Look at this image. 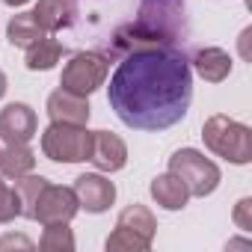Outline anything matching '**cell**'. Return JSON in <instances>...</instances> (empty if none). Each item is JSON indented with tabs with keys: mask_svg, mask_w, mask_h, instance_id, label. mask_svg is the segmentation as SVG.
Instances as JSON below:
<instances>
[{
	"mask_svg": "<svg viewBox=\"0 0 252 252\" xmlns=\"http://www.w3.org/2000/svg\"><path fill=\"white\" fill-rule=\"evenodd\" d=\"M107 98L113 113L134 131H166L187 116L193 98V68L172 48L125 54L110 77Z\"/></svg>",
	"mask_w": 252,
	"mask_h": 252,
	"instance_id": "1",
	"label": "cell"
},
{
	"mask_svg": "<svg viewBox=\"0 0 252 252\" xmlns=\"http://www.w3.org/2000/svg\"><path fill=\"white\" fill-rule=\"evenodd\" d=\"M184 39V0H143L137 21L125 24L113 36L116 54L149 48H172Z\"/></svg>",
	"mask_w": 252,
	"mask_h": 252,
	"instance_id": "2",
	"label": "cell"
},
{
	"mask_svg": "<svg viewBox=\"0 0 252 252\" xmlns=\"http://www.w3.org/2000/svg\"><path fill=\"white\" fill-rule=\"evenodd\" d=\"M202 140L217 158H225L228 163L243 166L252 160V131L222 113L211 116L202 125Z\"/></svg>",
	"mask_w": 252,
	"mask_h": 252,
	"instance_id": "3",
	"label": "cell"
},
{
	"mask_svg": "<svg viewBox=\"0 0 252 252\" xmlns=\"http://www.w3.org/2000/svg\"><path fill=\"white\" fill-rule=\"evenodd\" d=\"M95 134L86 131V125L51 122L42 134V152L54 163H83L92 158Z\"/></svg>",
	"mask_w": 252,
	"mask_h": 252,
	"instance_id": "4",
	"label": "cell"
},
{
	"mask_svg": "<svg viewBox=\"0 0 252 252\" xmlns=\"http://www.w3.org/2000/svg\"><path fill=\"white\" fill-rule=\"evenodd\" d=\"M169 172H175L181 178V184L187 187L190 196H211L220 187V169L214 160H208L202 152L196 149H181L169 158Z\"/></svg>",
	"mask_w": 252,
	"mask_h": 252,
	"instance_id": "5",
	"label": "cell"
},
{
	"mask_svg": "<svg viewBox=\"0 0 252 252\" xmlns=\"http://www.w3.org/2000/svg\"><path fill=\"white\" fill-rule=\"evenodd\" d=\"M107 71H110V63H107L104 54L80 51V54H74V57L65 63L63 77H60V86L68 89V92H74V95L89 98L98 86H104Z\"/></svg>",
	"mask_w": 252,
	"mask_h": 252,
	"instance_id": "6",
	"label": "cell"
},
{
	"mask_svg": "<svg viewBox=\"0 0 252 252\" xmlns=\"http://www.w3.org/2000/svg\"><path fill=\"white\" fill-rule=\"evenodd\" d=\"M77 211H80V202H77L74 190L48 181L45 190H42L39 199H36L33 220H39L42 225H51V222H71V217H74Z\"/></svg>",
	"mask_w": 252,
	"mask_h": 252,
	"instance_id": "7",
	"label": "cell"
},
{
	"mask_svg": "<svg viewBox=\"0 0 252 252\" xmlns=\"http://www.w3.org/2000/svg\"><path fill=\"white\" fill-rule=\"evenodd\" d=\"M74 196L80 202V208H86L89 214H104L113 202H116V187L110 178L98 175V172H86L74 178Z\"/></svg>",
	"mask_w": 252,
	"mask_h": 252,
	"instance_id": "8",
	"label": "cell"
},
{
	"mask_svg": "<svg viewBox=\"0 0 252 252\" xmlns=\"http://www.w3.org/2000/svg\"><path fill=\"white\" fill-rule=\"evenodd\" d=\"M36 110L30 104H6L0 110V140L6 143H30L36 137Z\"/></svg>",
	"mask_w": 252,
	"mask_h": 252,
	"instance_id": "9",
	"label": "cell"
},
{
	"mask_svg": "<svg viewBox=\"0 0 252 252\" xmlns=\"http://www.w3.org/2000/svg\"><path fill=\"white\" fill-rule=\"evenodd\" d=\"M101 172H119L128 163V146L122 137H116L113 131H95V143H92V158H89Z\"/></svg>",
	"mask_w": 252,
	"mask_h": 252,
	"instance_id": "10",
	"label": "cell"
},
{
	"mask_svg": "<svg viewBox=\"0 0 252 252\" xmlns=\"http://www.w3.org/2000/svg\"><path fill=\"white\" fill-rule=\"evenodd\" d=\"M30 15L45 33H60L77 21V3L74 0H39Z\"/></svg>",
	"mask_w": 252,
	"mask_h": 252,
	"instance_id": "11",
	"label": "cell"
},
{
	"mask_svg": "<svg viewBox=\"0 0 252 252\" xmlns=\"http://www.w3.org/2000/svg\"><path fill=\"white\" fill-rule=\"evenodd\" d=\"M48 116L51 122H68V125H86L89 122V101L83 95H74L68 89H57L48 95Z\"/></svg>",
	"mask_w": 252,
	"mask_h": 252,
	"instance_id": "12",
	"label": "cell"
},
{
	"mask_svg": "<svg viewBox=\"0 0 252 252\" xmlns=\"http://www.w3.org/2000/svg\"><path fill=\"white\" fill-rule=\"evenodd\" d=\"M193 68L208 83H222L231 74V57L222 48H199L193 57Z\"/></svg>",
	"mask_w": 252,
	"mask_h": 252,
	"instance_id": "13",
	"label": "cell"
},
{
	"mask_svg": "<svg viewBox=\"0 0 252 252\" xmlns=\"http://www.w3.org/2000/svg\"><path fill=\"white\" fill-rule=\"evenodd\" d=\"M152 196H155V202H158L160 208H166V211H181V208L187 205V199H190L187 187L181 184V178H178L175 172L158 175V178L152 181Z\"/></svg>",
	"mask_w": 252,
	"mask_h": 252,
	"instance_id": "14",
	"label": "cell"
},
{
	"mask_svg": "<svg viewBox=\"0 0 252 252\" xmlns=\"http://www.w3.org/2000/svg\"><path fill=\"white\" fill-rule=\"evenodd\" d=\"M33 166H36V155L30 152L27 143H6V149H0V172L6 178L30 175Z\"/></svg>",
	"mask_w": 252,
	"mask_h": 252,
	"instance_id": "15",
	"label": "cell"
},
{
	"mask_svg": "<svg viewBox=\"0 0 252 252\" xmlns=\"http://www.w3.org/2000/svg\"><path fill=\"white\" fill-rule=\"evenodd\" d=\"M116 225L128 228V231H134V234H140L146 240H155V231H158V220H155V214L146 205H128L119 214Z\"/></svg>",
	"mask_w": 252,
	"mask_h": 252,
	"instance_id": "16",
	"label": "cell"
},
{
	"mask_svg": "<svg viewBox=\"0 0 252 252\" xmlns=\"http://www.w3.org/2000/svg\"><path fill=\"white\" fill-rule=\"evenodd\" d=\"M63 57V45L57 39H51V33H45L39 42H33L27 48V68L30 71H48L60 63Z\"/></svg>",
	"mask_w": 252,
	"mask_h": 252,
	"instance_id": "17",
	"label": "cell"
},
{
	"mask_svg": "<svg viewBox=\"0 0 252 252\" xmlns=\"http://www.w3.org/2000/svg\"><path fill=\"white\" fill-rule=\"evenodd\" d=\"M45 36V30L33 21L30 12H21V15H12L9 27H6V39L15 45V48H30L33 42H39Z\"/></svg>",
	"mask_w": 252,
	"mask_h": 252,
	"instance_id": "18",
	"label": "cell"
},
{
	"mask_svg": "<svg viewBox=\"0 0 252 252\" xmlns=\"http://www.w3.org/2000/svg\"><path fill=\"white\" fill-rule=\"evenodd\" d=\"M45 184H48V178H42V175H21V178H15V190H18V199H21V217L33 220V208H36V199L45 190Z\"/></svg>",
	"mask_w": 252,
	"mask_h": 252,
	"instance_id": "19",
	"label": "cell"
},
{
	"mask_svg": "<svg viewBox=\"0 0 252 252\" xmlns=\"http://www.w3.org/2000/svg\"><path fill=\"white\" fill-rule=\"evenodd\" d=\"M39 249H45V252H71L74 249V234H71L68 222H51V225H45Z\"/></svg>",
	"mask_w": 252,
	"mask_h": 252,
	"instance_id": "20",
	"label": "cell"
},
{
	"mask_svg": "<svg viewBox=\"0 0 252 252\" xmlns=\"http://www.w3.org/2000/svg\"><path fill=\"white\" fill-rule=\"evenodd\" d=\"M104 246H107V252H146L152 246V240H146V237H140V234H134L128 228L116 225V231L107 237Z\"/></svg>",
	"mask_w": 252,
	"mask_h": 252,
	"instance_id": "21",
	"label": "cell"
},
{
	"mask_svg": "<svg viewBox=\"0 0 252 252\" xmlns=\"http://www.w3.org/2000/svg\"><path fill=\"white\" fill-rule=\"evenodd\" d=\"M15 217H21V199H18V190L9 187L3 178H0V225H3V222H12Z\"/></svg>",
	"mask_w": 252,
	"mask_h": 252,
	"instance_id": "22",
	"label": "cell"
},
{
	"mask_svg": "<svg viewBox=\"0 0 252 252\" xmlns=\"http://www.w3.org/2000/svg\"><path fill=\"white\" fill-rule=\"evenodd\" d=\"M234 225L240 231H252V199H240L234 208Z\"/></svg>",
	"mask_w": 252,
	"mask_h": 252,
	"instance_id": "23",
	"label": "cell"
},
{
	"mask_svg": "<svg viewBox=\"0 0 252 252\" xmlns=\"http://www.w3.org/2000/svg\"><path fill=\"white\" fill-rule=\"evenodd\" d=\"M12 246H21V249H33V243H30L27 237H21V234H6L3 240H0V252H6V249H12Z\"/></svg>",
	"mask_w": 252,
	"mask_h": 252,
	"instance_id": "24",
	"label": "cell"
},
{
	"mask_svg": "<svg viewBox=\"0 0 252 252\" xmlns=\"http://www.w3.org/2000/svg\"><path fill=\"white\" fill-rule=\"evenodd\" d=\"M3 92H6V74L0 71V98H3Z\"/></svg>",
	"mask_w": 252,
	"mask_h": 252,
	"instance_id": "25",
	"label": "cell"
},
{
	"mask_svg": "<svg viewBox=\"0 0 252 252\" xmlns=\"http://www.w3.org/2000/svg\"><path fill=\"white\" fill-rule=\"evenodd\" d=\"M3 3H9V6H24L27 0H3Z\"/></svg>",
	"mask_w": 252,
	"mask_h": 252,
	"instance_id": "26",
	"label": "cell"
}]
</instances>
